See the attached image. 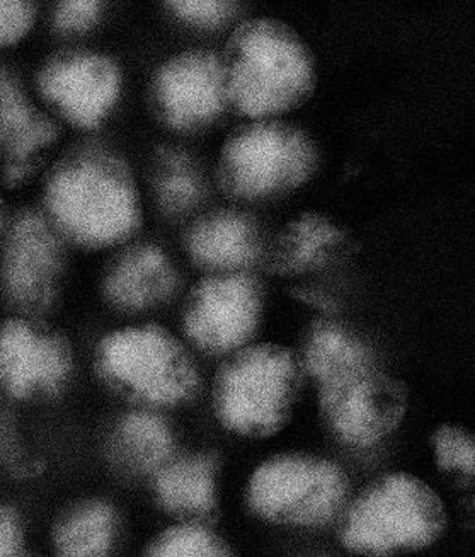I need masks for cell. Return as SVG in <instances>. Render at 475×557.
I'll return each instance as SVG.
<instances>
[{
	"label": "cell",
	"instance_id": "obj_1",
	"mask_svg": "<svg viewBox=\"0 0 475 557\" xmlns=\"http://www.w3.org/2000/svg\"><path fill=\"white\" fill-rule=\"evenodd\" d=\"M224 72L227 102L252 120L293 110L315 86L311 51L293 29L275 20H252L236 29Z\"/></svg>",
	"mask_w": 475,
	"mask_h": 557
},
{
	"label": "cell",
	"instance_id": "obj_2",
	"mask_svg": "<svg viewBox=\"0 0 475 557\" xmlns=\"http://www.w3.org/2000/svg\"><path fill=\"white\" fill-rule=\"evenodd\" d=\"M47 207L53 224L86 248H108L137 231L142 219L134 180L110 153L92 152L51 177Z\"/></svg>",
	"mask_w": 475,
	"mask_h": 557
},
{
	"label": "cell",
	"instance_id": "obj_3",
	"mask_svg": "<svg viewBox=\"0 0 475 557\" xmlns=\"http://www.w3.org/2000/svg\"><path fill=\"white\" fill-rule=\"evenodd\" d=\"M447 529V510L432 486L405 472L375 479L351 503L339 527L342 546L365 556L414 553Z\"/></svg>",
	"mask_w": 475,
	"mask_h": 557
},
{
	"label": "cell",
	"instance_id": "obj_4",
	"mask_svg": "<svg viewBox=\"0 0 475 557\" xmlns=\"http://www.w3.org/2000/svg\"><path fill=\"white\" fill-rule=\"evenodd\" d=\"M303 391V366L276 343L246 346L216 373V418L237 435L266 438L287 426Z\"/></svg>",
	"mask_w": 475,
	"mask_h": 557
},
{
	"label": "cell",
	"instance_id": "obj_5",
	"mask_svg": "<svg viewBox=\"0 0 475 557\" xmlns=\"http://www.w3.org/2000/svg\"><path fill=\"white\" fill-rule=\"evenodd\" d=\"M317 165V150L302 129L255 120L225 141L218 183L236 200H264L303 185Z\"/></svg>",
	"mask_w": 475,
	"mask_h": 557
},
{
	"label": "cell",
	"instance_id": "obj_6",
	"mask_svg": "<svg viewBox=\"0 0 475 557\" xmlns=\"http://www.w3.org/2000/svg\"><path fill=\"white\" fill-rule=\"evenodd\" d=\"M348 496L338 463L307 454L273 457L252 472L246 502L264 522L321 527L333 520Z\"/></svg>",
	"mask_w": 475,
	"mask_h": 557
},
{
	"label": "cell",
	"instance_id": "obj_7",
	"mask_svg": "<svg viewBox=\"0 0 475 557\" xmlns=\"http://www.w3.org/2000/svg\"><path fill=\"white\" fill-rule=\"evenodd\" d=\"M99 369L123 393L149 405H177L195 394L191 358L162 327H130L99 346Z\"/></svg>",
	"mask_w": 475,
	"mask_h": 557
},
{
	"label": "cell",
	"instance_id": "obj_8",
	"mask_svg": "<svg viewBox=\"0 0 475 557\" xmlns=\"http://www.w3.org/2000/svg\"><path fill=\"white\" fill-rule=\"evenodd\" d=\"M318 412L327 432L351 447L377 444L404 420L408 388L374 363L318 382Z\"/></svg>",
	"mask_w": 475,
	"mask_h": 557
},
{
	"label": "cell",
	"instance_id": "obj_9",
	"mask_svg": "<svg viewBox=\"0 0 475 557\" xmlns=\"http://www.w3.org/2000/svg\"><path fill=\"white\" fill-rule=\"evenodd\" d=\"M263 314V288L246 273L203 280L191 292L185 331L209 354H228L254 336Z\"/></svg>",
	"mask_w": 475,
	"mask_h": 557
},
{
	"label": "cell",
	"instance_id": "obj_10",
	"mask_svg": "<svg viewBox=\"0 0 475 557\" xmlns=\"http://www.w3.org/2000/svg\"><path fill=\"white\" fill-rule=\"evenodd\" d=\"M40 90L62 119L79 128H96L118 104L122 74L107 57L72 53L45 67Z\"/></svg>",
	"mask_w": 475,
	"mask_h": 557
},
{
	"label": "cell",
	"instance_id": "obj_11",
	"mask_svg": "<svg viewBox=\"0 0 475 557\" xmlns=\"http://www.w3.org/2000/svg\"><path fill=\"white\" fill-rule=\"evenodd\" d=\"M227 102L224 63L191 51L170 60L153 83V104L174 129H195L221 116Z\"/></svg>",
	"mask_w": 475,
	"mask_h": 557
},
{
	"label": "cell",
	"instance_id": "obj_12",
	"mask_svg": "<svg viewBox=\"0 0 475 557\" xmlns=\"http://www.w3.org/2000/svg\"><path fill=\"white\" fill-rule=\"evenodd\" d=\"M62 252L53 228L38 215L12 225L2 255V283L9 297L24 307L50 300L59 280Z\"/></svg>",
	"mask_w": 475,
	"mask_h": 557
},
{
	"label": "cell",
	"instance_id": "obj_13",
	"mask_svg": "<svg viewBox=\"0 0 475 557\" xmlns=\"http://www.w3.org/2000/svg\"><path fill=\"white\" fill-rule=\"evenodd\" d=\"M68 361L67 349L26 322H8L0 330V385L12 396L57 387Z\"/></svg>",
	"mask_w": 475,
	"mask_h": 557
},
{
	"label": "cell",
	"instance_id": "obj_14",
	"mask_svg": "<svg viewBox=\"0 0 475 557\" xmlns=\"http://www.w3.org/2000/svg\"><path fill=\"white\" fill-rule=\"evenodd\" d=\"M55 126L8 71L0 69V152L5 176L21 183L55 140Z\"/></svg>",
	"mask_w": 475,
	"mask_h": 557
},
{
	"label": "cell",
	"instance_id": "obj_15",
	"mask_svg": "<svg viewBox=\"0 0 475 557\" xmlns=\"http://www.w3.org/2000/svg\"><path fill=\"white\" fill-rule=\"evenodd\" d=\"M177 275L170 258L155 246H137L111 267L104 292L108 299L126 310H142L170 299Z\"/></svg>",
	"mask_w": 475,
	"mask_h": 557
},
{
	"label": "cell",
	"instance_id": "obj_16",
	"mask_svg": "<svg viewBox=\"0 0 475 557\" xmlns=\"http://www.w3.org/2000/svg\"><path fill=\"white\" fill-rule=\"evenodd\" d=\"M188 251L195 263L209 270H240L260 258V231L243 213H215L191 228Z\"/></svg>",
	"mask_w": 475,
	"mask_h": 557
},
{
	"label": "cell",
	"instance_id": "obj_17",
	"mask_svg": "<svg viewBox=\"0 0 475 557\" xmlns=\"http://www.w3.org/2000/svg\"><path fill=\"white\" fill-rule=\"evenodd\" d=\"M348 236L333 219L323 213H302L279 234L272 271L278 275H300L326 267L342 255Z\"/></svg>",
	"mask_w": 475,
	"mask_h": 557
},
{
	"label": "cell",
	"instance_id": "obj_18",
	"mask_svg": "<svg viewBox=\"0 0 475 557\" xmlns=\"http://www.w3.org/2000/svg\"><path fill=\"white\" fill-rule=\"evenodd\" d=\"M215 471V459L210 456L165 462L153 483L162 507L182 517L212 518L216 513Z\"/></svg>",
	"mask_w": 475,
	"mask_h": 557
},
{
	"label": "cell",
	"instance_id": "obj_19",
	"mask_svg": "<svg viewBox=\"0 0 475 557\" xmlns=\"http://www.w3.org/2000/svg\"><path fill=\"white\" fill-rule=\"evenodd\" d=\"M368 363H374V358L366 345L329 322H317L303 348V370L317 382Z\"/></svg>",
	"mask_w": 475,
	"mask_h": 557
},
{
	"label": "cell",
	"instance_id": "obj_20",
	"mask_svg": "<svg viewBox=\"0 0 475 557\" xmlns=\"http://www.w3.org/2000/svg\"><path fill=\"white\" fill-rule=\"evenodd\" d=\"M120 450L138 471H158L170 459L173 436L167 424L150 412H135L118 430Z\"/></svg>",
	"mask_w": 475,
	"mask_h": 557
},
{
	"label": "cell",
	"instance_id": "obj_21",
	"mask_svg": "<svg viewBox=\"0 0 475 557\" xmlns=\"http://www.w3.org/2000/svg\"><path fill=\"white\" fill-rule=\"evenodd\" d=\"M114 537V513L104 503H89L60 527L57 547L63 556H104Z\"/></svg>",
	"mask_w": 475,
	"mask_h": 557
},
{
	"label": "cell",
	"instance_id": "obj_22",
	"mask_svg": "<svg viewBox=\"0 0 475 557\" xmlns=\"http://www.w3.org/2000/svg\"><path fill=\"white\" fill-rule=\"evenodd\" d=\"M155 191L159 203L171 215H182L203 197V181L186 153L164 150L159 156Z\"/></svg>",
	"mask_w": 475,
	"mask_h": 557
},
{
	"label": "cell",
	"instance_id": "obj_23",
	"mask_svg": "<svg viewBox=\"0 0 475 557\" xmlns=\"http://www.w3.org/2000/svg\"><path fill=\"white\" fill-rule=\"evenodd\" d=\"M149 556L155 557H227L233 556L227 542L201 525H177L162 532Z\"/></svg>",
	"mask_w": 475,
	"mask_h": 557
},
{
	"label": "cell",
	"instance_id": "obj_24",
	"mask_svg": "<svg viewBox=\"0 0 475 557\" xmlns=\"http://www.w3.org/2000/svg\"><path fill=\"white\" fill-rule=\"evenodd\" d=\"M436 466L441 472H462L474 478L475 442L471 433L464 429L443 424L433 436Z\"/></svg>",
	"mask_w": 475,
	"mask_h": 557
},
{
	"label": "cell",
	"instance_id": "obj_25",
	"mask_svg": "<svg viewBox=\"0 0 475 557\" xmlns=\"http://www.w3.org/2000/svg\"><path fill=\"white\" fill-rule=\"evenodd\" d=\"M174 16L197 28H218L230 20L236 0H165Z\"/></svg>",
	"mask_w": 475,
	"mask_h": 557
},
{
	"label": "cell",
	"instance_id": "obj_26",
	"mask_svg": "<svg viewBox=\"0 0 475 557\" xmlns=\"http://www.w3.org/2000/svg\"><path fill=\"white\" fill-rule=\"evenodd\" d=\"M104 0H55L53 21L57 28L67 35H80L98 23Z\"/></svg>",
	"mask_w": 475,
	"mask_h": 557
},
{
	"label": "cell",
	"instance_id": "obj_27",
	"mask_svg": "<svg viewBox=\"0 0 475 557\" xmlns=\"http://www.w3.org/2000/svg\"><path fill=\"white\" fill-rule=\"evenodd\" d=\"M35 0H0V48L23 40L35 21Z\"/></svg>",
	"mask_w": 475,
	"mask_h": 557
},
{
	"label": "cell",
	"instance_id": "obj_28",
	"mask_svg": "<svg viewBox=\"0 0 475 557\" xmlns=\"http://www.w3.org/2000/svg\"><path fill=\"white\" fill-rule=\"evenodd\" d=\"M21 549V530L16 518L0 510V557L16 556Z\"/></svg>",
	"mask_w": 475,
	"mask_h": 557
},
{
	"label": "cell",
	"instance_id": "obj_29",
	"mask_svg": "<svg viewBox=\"0 0 475 557\" xmlns=\"http://www.w3.org/2000/svg\"><path fill=\"white\" fill-rule=\"evenodd\" d=\"M295 297L302 300V302L309 304V306L317 307L318 310L324 312H334L336 310V304L333 299H329L327 295L318 294V292L312 290H295Z\"/></svg>",
	"mask_w": 475,
	"mask_h": 557
},
{
	"label": "cell",
	"instance_id": "obj_30",
	"mask_svg": "<svg viewBox=\"0 0 475 557\" xmlns=\"http://www.w3.org/2000/svg\"><path fill=\"white\" fill-rule=\"evenodd\" d=\"M0 219H2V215H0Z\"/></svg>",
	"mask_w": 475,
	"mask_h": 557
}]
</instances>
